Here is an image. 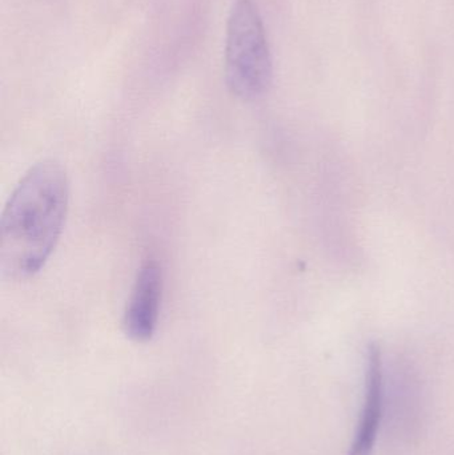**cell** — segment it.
<instances>
[{
    "label": "cell",
    "instance_id": "cell-1",
    "mask_svg": "<svg viewBox=\"0 0 454 455\" xmlns=\"http://www.w3.org/2000/svg\"><path fill=\"white\" fill-rule=\"evenodd\" d=\"M68 202V176L60 163L43 160L29 168L3 211V277L28 280L44 267L63 233Z\"/></svg>",
    "mask_w": 454,
    "mask_h": 455
},
{
    "label": "cell",
    "instance_id": "cell-2",
    "mask_svg": "<svg viewBox=\"0 0 454 455\" xmlns=\"http://www.w3.org/2000/svg\"><path fill=\"white\" fill-rule=\"evenodd\" d=\"M224 71L229 91L242 100H256L271 87V48L253 0H235L227 24Z\"/></svg>",
    "mask_w": 454,
    "mask_h": 455
},
{
    "label": "cell",
    "instance_id": "cell-3",
    "mask_svg": "<svg viewBox=\"0 0 454 455\" xmlns=\"http://www.w3.org/2000/svg\"><path fill=\"white\" fill-rule=\"evenodd\" d=\"M162 297V267L156 259H148L138 270L123 315V329L128 339L147 342L154 337L159 323Z\"/></svg>",
    "mask_w": 454,
    "mask_h": 455
},
{
    "label": "cell",
    "instance_id": "cell-4",
    "mask_svg": "<svg viewBox=\"0 0 454 455\" xmlns=\"http://www.w3.org/2000/svg\"><path fill=\"white\" fill-rule=\"evenodd\" d=\"M386 398V377L380 347L370 345L365 369L364 403L359 427L346 455H373L378 443V430L384 413Z\"/></svg>",
    "mask_w": 454,
    "mask_h": 455
}]
</instances>
